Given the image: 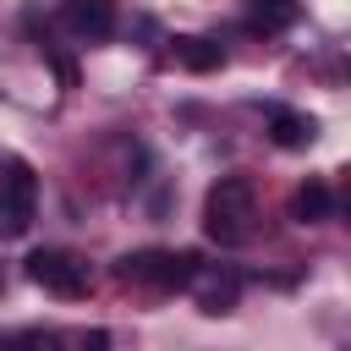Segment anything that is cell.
<instances>
[{
    "label": "cell",
    "mask_w": 351,
    "mask_h": 351,
    "mask_svg": "<svg viewBox=\"0 0 351 351\" xmlns=\"http://www.w3.org/2000/svg\"><path fill=\"white\" fill-rule=\"evenodd\" d=\"M252 219H258V192L247 176H219L203 197V230L208 241L219 247H241L252 236Z\"/></svg>",
    "instance_id": "cell-1"
},
{
    "label": "cell",
    "mask_w": 351,
    "mask_h": 351,
    "mask_svg": "<svg viewBox=\"0 0 351 351\" xmlns=\"http://www.w3.org/2000/svg\"><path fill=\"white\" fill-rule=\"evenodd\" d=\"M121 280L148 285V291H186L197 280V252H170V247H143L121 258Z\"/></svg>",
    "instance_id": "cell-2"
},
{
    "label": "cell",
    "mask_w": 351,
    "mask_h": 351,
    "mask_svg": "<svg viewBox=\"0 0 351 351\" xmlns=\"http://www.w3.org/2000/svg\"><path fill=\"white\" fill-rule=\"evenodd\" d=\"M27 280L33 285H44L49 296H60V302H82L88 296V263L82 258H71L66 247H33L27 252Z\"/></svg>",
    "instance_id": "cell-3"
},
{
    "label": "cell",
    "mask_w": 351,
    "mask_h": 351,
    "mask_svg": "<svg viewBox=\"0 0 351 351\" xmlns=\"http://www.w3.org/2000/svg\"><path fill=\"white\" fill-rule=\"evenodd\" d=\"M33 208H38V176L27 159H5L0 170V225L11 236H22L33 225Z\"/></svg>",
    "instance_id": "cell-4"
},
{
    "label": "cell",
    "mask_w": 351,
    "mask_h": 351,
    "mask_svg": "<svg viewBox=\"0 0 351 351\" xmlns=\"http://www.w3.org/2000/svg\"><path fill=\"white\" fill-rule=\"evenodd\" d=\"M66 22L82 38H110L115 33V0H66Z\"/></svg>",
    "instance_id": "cell-5"
},
{
    "label": "cell",
    "mask_w": 351,
    "mask_h": 351,
    "mask_svg": "<svg viewBox=\"0 0 351 351\" xmlns=\"http://www.w3.org/2000/svg\"><path fill=\"white\" fill-rule=\"evenodd\" d=\"M269 137H274V148H307L318 137V121L302 110H269Z\"/></svg>",
    "instance_id": "cell-6"
},
{
    "label": "cell",
    "mask_w": 351,
    "mask_h": 351,
    "mask_svg": "<svg viewBox=\"0 0 351 351\" xmlns=\"http://www.w3.org/2000/svg\"><path fill=\"white\" fill-rule=\"evenodd\" d=\"M291 214H296L302 225H318V219H329V214H335V192H329V181L307 176V181L296 186V197H291Z\"/></svg>",
    "instance_id": "cell-7"
},
{
    "label": "cell",
    "mask_w": 351,
    "mask_h": 351,
    "mask_svg": "<svg viewBox=\"0 0 351 351\" xmlns=\"http://www.w3.org/2000/svg\"><path fill=\"white\" fill-rule=\"evenodd\" d=\"M170 55H176L186 71H219V66H225V49H219L214 38H197V33H181V38L170 44Z\"/></svg>",
    "instance_id": "cell-8"
},
{
    "label": "cell",
    "mask_w": 351,
    "mask_h": 351,
    "mask_svg": "<svg viewBox=\"0 0 351 351\" xmlns=\"http://www.w3.org/2000/svg\"><path fill=\"white\" fill-rule=\"evenodd\" d=\"M252 5V16L263 22V27H285L291 16H296V0H247Z\"/></svg>",
    "instance_id": "cell-9"
}]
</instances>
